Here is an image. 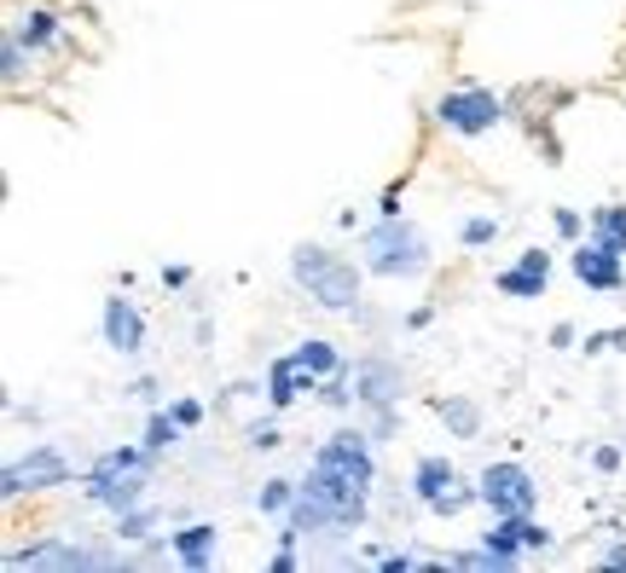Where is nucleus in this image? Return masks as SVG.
Masks as SVG:
<instances>
[{"mask_svg":"<svg viewBox=\"0 0 626 573\" xmlns=\"http://www.w3.org/2000/svg\"><path fill=\"white\" fill-rule=\"evenodd\" d=\"M192 284V267H163V290H186Z\"/></svg>","mask_w":626,"mask_h":573,"instance_id":"4c0bfd02","label":"nucleus"},{"mask_svg":"<svg viewBox=\"0 0 626 573\" xmlns=\"http://www.w3.org/2000/svg\"><path fill=\"white\" fill-rule=\"evenodd\" d=\"M180 435H186V423H180L174 412H151V423H146V446H151L157 458H163V452H174V446H180Z\"/></svg>","mask_w":626,"mask_h":573,"instance_id":"5701e85b","label":"nucleus"},{"mask_svg":"<svg viewBox=\"0 0 626 573\" xmlns=\"http://www.w3.org/2000/svg\"><path fill=\"white\" fill-rule=\"evenodd\" d=\"M592 238H603L610 250L626 255V209H621V203H603V209H592Z\"/></svg>","mask_w":626,"mask_h":573,"instance_id":"4be33fe9","label":"nucleus"},{"mask_svg":"<svg viewBox=\"0 0 626 573\" xmlns=\"http://www.w3.org/2000/svg\"><path fill=\"white\" fill-rule=\"evenodd\" d=\"M24 70H30V47L7 30V35H0V81H7V88H18V81H24Z\"/></svg>","mask_w":626,"mask_h":573,"instance_id":"393cba45","label":"nucleus"},{"mask_svg":"<svg viewBox=\"0 0 626 573\" xmlns=\"http://www.w3.org/2000/svg\"><path fill=\"white\" fill-rule=\"evenodd\" d=\"M12 573H35V568H53V573H105V568H134V557H123V539L116 545H82V539H42L30 550H12L7 557Z\"/></svg>","mask_w":626,"mask_h":573,"instance_id":"7ed1b4c3","label":"nucleus"},{"mask_svg":"<svg viewBox=\"0 0 626 573\" xmlns=\"http://www.w3.org/2000/svg\"><path fill=\"white\" fill-rule=\"evenodd\" d=\"M169 545H174L180 568L204 573V568L215 562V545H220V534H215V522H186L180 534H169Z\"/></svg>","mask_w":626,"mask_h":573,"instance_id":"dca6fc26","label":"nucleus"},{"mask_svg":"<svg viewBox=\"0 0 626 573\" xmlns=\"http://www.w3.org/2000/svg\"><path fill=\"white\" fill-rule=\"evenodd\" d=\"M615 347H626V331H592L585 336V354H615Z\"/></svg>","mask_w":626,"mask_h":573,"instance_id":"2f4dec72","label":"nucleus"},{"mask_svg":"<svg viewBox=\"0 0 626 573\" xmlns=\"http://www.w3.org/2000/svg\"><path fill=\"white\" fill-rule=\"evenodd\" d=\"M151 463H157V452L139 440V446H111V452H99L88 469H151Z\"/></svg>","mask_w":626,"mask_h":573,"instance_id":"b1692460","label":"nucleus"},{"mask_svg":"<svg viewBox=\"0 0 626 573\" xmlns=\"http://www.w3.org/2000/svg\"><path fill=\"white\" fill-rule=\"evenodd\" d=\"M476 481H481V504H488L493 516H534V504H539V481H534L516 458L488 463Z\"/></svg>","mask_w":626,"mask_h":573,"instance_id":"6e6552de","label":"nucleus"},{"mask_svg":"<svg viewBox=\"0 0 626 573\" xmlns=\"http://www.w3.org/2000/svg\"><path fill=\"white\" fill-rule=\"evenodd\" d=\"M504 116H511V105H504L499 93H488V88H453V93L435 99V128L441 134H458V139L493 134Z\"/></svg>","mask_w":626,"mask_h":573,"instance_id":"39448f33","label":"nucleus"},{"mask_svg":"<svg viewBox=\"0 0 626 573\" xmlns=\"http://www.w3.org/2000/svg\"><path fill=\"white\" fill-rule=\"evenodd\" d=\"M301 394H319V377H314L296 354L273 359V365H268V405H273V412H285V405H296Z\"/></svg>","mask_w":626,"mask_h":573,"instance_id":"2eb2a0df","label":"nucleus"},{"mask_svg":"<svg viewBox=\"0 0 626 573\" xmlns=\"http://www.w3.org/2000/svg\"><path fill=\"white\" fill-rule=\"evenodd\" d=\"M349 382H354L360 412H366V405H400V394H407V371H400V359H389V354H360L349 365Z\"/></svg>","mask_w":626,"mask_h":573,"instance_id":"1a4fd4ad","label":"nucleus"},{"mask_svg":"<svg viewBox=\"0 0 626 573\" xmlns=\"http://www.w3.org/2000/svg\"><path fill=\"white\" fill-rule=\"evenodd\" d=\"M412 498L435 516H458V509L481 504V481H464L453 458H418L412 463Z\"/></svg>","mask_w":626,"mask_h":573,"instance_id":"423d86ee","label":"nucleus"},{"mask_svg":"<svg viewBox=\"0 0 626 573\" xmlns=\"http://www.w3.org/2000/svg\"><path fill=\"white\" fill-rule=\"evenodd\" d=\"M157 522H163V509H157V504H139V509H123V516H116V534H111V539H123V545H146Z\"/></svg>","mask_w":626,"mask_h":573,"instance_id":"412c9836","label":"nucleus"},{"mask_svg":"<svg viewBox=\"0 0 626 573\" xmlns=\"http://www.w3.org/2000/svg\"><path fill=\"white\" fill-rule=\"evenodd\" d=\"M435 417L447 423L453 440H476V435H481V405L464 400V394H441V400H435Z\"/></svg>","mask_w":626,"mask_h":573,"instance_id":"a211bd4d","label":"nucleus"},{"mask_svg":"<svg viewBox=\"0 0 626 573\" xmlns=\"http://www.w3.org/2000/svg\"><path fill=\"white\" fill-rule=\"evenodd\" d=\"M481 545L499 557V568H516V557H522V516H493V527L481 534Z\"/></svg>","mask_w":626,"mask_h":573,"instance_id":"aec40b11","label":"nucleus"},{"mask_svg":"<svg viewBox=\"0 0 626 573\" xmlns=\"http://www.w3.org/2000/svg\"><path fill=\"white\" fill-rule=\"evenodd\" d=\"M268 568H273V573H296V568H301V557H296V545H278Z\"/></svg>","mask_w":626,"mask_h":573,"instance_id":"c9c22d12","label":"nucleus"},{"mask_svg":"<svg viewBox=\"0 0 626 573\" xmlns=\"http://www.w3.org/2000/svg\"><path fill=\"white\" fill-rule=\"evenodd\" d=\"M551 347H574V324H551Z\"/></svg>","mask_w":626,"mask_h":573,"instance_id":"a19ab883","label":"nucleus"},{"mask_svg":"<svg viewBox=\"0 0 626 573\" xmlns=\"http://www.w3.org/2000/svg\"><path fill=\"white\" fill-rule=\"evenodd\" d=\"M430 319H435V307H412V313H407V331H423Z\"/></svg>","mask_w":626,"mask_h":573,"instance_id":"ea45409f","label":"nucleus"},{"mask_svg":"<svg viewBox=\"0 0 626 573\" xmlns=\"http://www.w3.org/2000/svg\"><path fill=\"white\" fill-rule=\"evenodd\" d=\"M493 238H499V220H493V215H470V220L458 227V243H464V250H488Z\"/></svg>","mask_w":626,"mask_h":573,"instance_id":"bb28decb","label":"nucleus"},{"mask_svg":"<svg viewBox=\"0 0 626 573\" xmlns=\"http://www.w3.org/2000/svg\"><path fill=\"white\" fill-rule=\"evenodd\" d=\"M372 428H337L331 440H319V463H331V469H349L354 481H366L372 493H377V458H372Z\"/></svg>","mask_w":626,"mask_h":573,"instance_id":"9b49d317","label":"nucleus"},{"mask_svg":"<svg viewBox=\"0 0 626 573\" xmlns=\"http://www.w3.org/2000/svg\"><path fill=\"white\" fill-rule=\"evenodd\" d=\"M569 273L585 284V290H603V296L626 290V255H621V250H610L603 238L580 243V250L569 255Z\"/></svg>","mask_w":626,"mask_h":573,"instance_id":"f8f14e48","label":"nucleus"},{"mask_svg":"<svg viewBox=\"0 0 626 573\" xmlns=\"http://www.w3.org/2000/svg\"><path fill=\"white\" fill-rule=\"evenodd\" d=\"M603 568H626V545H610V550H603Z\"/></svg>","mask_w":626,"mask_h":573,"instance_id":"79ce46f5","label":"nucleus"},{"mask_svg":"<svg viewBox=\"0 0 626 573\" xmlns=\"http://www.w3.org/2000/svg\"><path fill=\"white\" fill-rule=\"evenodd\" d=\"M377 215H400V186H389V192L377 197Z\"/></svg>","mask_w":626,"mask_h":573,"instance_id":"58836bf2","label":"nucleus"},{"mask_svg":"<svg viewBox=\"0 0 626 573\" xmlns=\"http://www.w3.org/2000/svg\"><path fill=\"white\" fill-rule=\"evenodd\" d=\"M551 227H557L562 238H580V232H585V220H580L574 209H557V215H551Z\"/></svg>","mask_w":626,"mask_h":573,"instance_id":"f704fd0d","label":"nucleus"},{"mask_svg":"<svg viewBox=\"0 0 626 573\" xmlns=\"http://www.w3.org/2000/svg\"><path fill=\"white\" fill-rule=\"evenodd\" d=\"M296 359L308 365L319 382L337 377V371H349V359H342V354H337V342H326V336H301V342H296Z\"/></svg>","mask_w":626,"mask_h":573,"instance_id":"6ab92c4d","label":"nucleus"},{"mask_svg":"<svg viewBox=\"0 0 626 573\" xmlns=\"http://www.w3.org/2000/svg\"><path fill=\"white\" fill-rule=\"evenodd\" d=\"M545 284H551V255H545V250H522L516 267L493 273V290L499 296H516V301H539Z\"/></svg>","mask_w":626,"mask_h":573,"instance_id":"4468645a","label":"nucleus"},{"mask_svg":"<svg viewBox=\"0 0 626 573\" xmlns=\"http://www.w3.org/2000/svg\"><path fill=\"white\" fill-rule=\"evenodd\" d=\"M291 278L308 290L314 307H326V313H354L360 307V267L349 255L326 250V243H296L291 250Z\"/></svg>","mask_w":626,"mask_h":573,"instance_id":"f03ea898","label":"nucleus"},{"mask_svg":"<svg viewBox=\"0 0 626 573\" xmlns=\"http://www.w3.org/2000/svg\"><path fill=\"white\" fill-rule=\"evenodd\" d=\"M592 469H597V475H615V469H621V446H597Z\"/></svg>","mask_w":626,"mask_h":573,"instance_id":"72a5a7b5","label":"nucleus"},{"mask_svg":"<svg viewBox=\"0 0 626 573\" xmlns=\"http://www.w3.org/2000/svg\"><path fill=\"white\" fill-rule=\"evenodd\" d=\"M99 331H105V347H111V354L134 359L139 347H146V313H139L128 296H111L105 313H99Z\"/></svg>","mask_w":626,"mask_h":573,"instance_id":"ddd939ff","label":"nucleus"},{"mask_svg":"<svg viewBox=\"0 0 626 573\" xmlns=\"http://www.w3.org/2000/svg\"><path fill=\"white\" fill-rule=\"evenodd\" d=\"M128 400H146V405H151V400H157V377H134V382H128Z\"/></svg>","mask_w":626,"mask_h":573,"instance_id":"e433bc0d","label":"nucleus"},{"mask_svg":"<svg viewBox=\"0 0 626 573\" xmlns=\"http://www.w3.org/2000/svg\"><path fill=\"white\" fill-rule=\"evenodd\" d=\"M301 486L331 509V522H337V534H360L372 516V486L366 481H354L349 469H331V463H308V475H301Z\"/></svg>","mask_w":626,"mask_h":573,"instance_id":"20e7f679","label":"nucleus"},{"mask_svg":"<svg viewBox=\"0 0 626 573\" xmlns=\"http://www.w3.org/2000/svg\"><path fill=\"white\" fill-rule=\"evenodd\" d=\"M146 486H151V469H88L82 498L123 516V509H139V504H146Z\"/></svg>","mask_w":626,"mask_h":573,"instance_id":"9d476101","label":"nucleus"},{"mask_svg":"<svg viewBox=\"0 0 626 573\" xmlns=\"http://www.w3.org/2000/svg\"><path fill=\"white\" fill-rule=\"evenodd\" d=\"M244 440L255 446V452H278V446H285V435H278V423H250V428H244Z\"/></svg>","mask_w":626,"mask_h":573,"instance_id":"c756f323","label":"nucleus"},{"mask_svg":"<svg viewBox=\"0 0 626 573\" xmlns=\"http://www.w3.org/2000/svg\"><path fill=\"white\" fill-rule=\"evenodd\" d=\"M319 405H331V412H349V405H354V382H349V371H337V377L319 382Z\"/></svg>","mask_w":626,"mask_h":573,"instance_id":"cd10ccee","label":"nucleus"},{"mask_svg":"<svg viewBox=\"0 0 626 573\" xmlns=\"http://www.w3.org/2000/svg\"><path fill=\"white\" fill-rule=\"evenodd\" d=\"M522 550H551V527L534 522V516H522Z\"/></svg>","mask_w":626,"mask_h":573,"instance_id":"7c9ffc66","label":"nucleus"},{"mask_svg":"<svg viewBox=\"0 0 626 573\" xmlns=\"http://www.w3.org/2000/svg\"><path fill=\"white\" fill-rule=\"evenodd\" d=\"M296 493H301L296 481H285V475H273V481H261V493H255V504H261V516H285V509L296 504Z\"/></svg>","mask_w":626,"mask_h":573,"instance_id":"a878e982","label":"nucleus"},{"mask_svg":"<svg viewBox=\"0 0 626 573\" xmlns=\"http://www.w3.org/2000/svg\"><path fill=\"white\" fill-rule=\"evenodd\" d=\"M169 412H174L180 423H186V428H197V423H204V400H174Z\"/></svg>","mask_w":626,"mask_h":573,"instance_id":"473e14b6","label":"nucleus"},{"mask_svg":"<svg viewBox=\"0 0 626 573\" xmlns=\"http://www.w3.org/2000/svg\"><path fill=\"white\" fill-rule=\"evenodd\" d=\"M360 267L377 273V278H423L435 267V255H430V238L418 232V220L383 215L377 227L360 238Z\"/></svg>","mask_w":626,"mask_h":573,"instance_id":"f257e3e1","label":"nucleus"},{"mask_svg":"<svg viewBox=\"0 0 626 573\" xmlns=\"http://www.w3.org/2000/svg\"><path fill=\"white\" fill-rule=\"evenodd\" d=\"M12 35L24 41L30 53H47V47H58V41H65V24H58V12H53V7H30V12H18Z\"/></svg>","mask_w":626,"mask_h":573,"instance_id":"f3484780","label":"nucleus"},{"mask_svg":"<svg viewBox=\"0 0 626 573\" xmlns=\"http://www.w3.org/2000/svg\"><path fill=\"white\" fill-rule=\"evenodd\" d=\"M70 475H76V463L58 452L53 440H35L30 446V458H18V463H7L0 469V498H24V493H47V486H70Z\"/></svg>","mask_w":626,"mask_h":573,"instance_id":"0eeeda50","label":"nucleus"},{"mask_svg":"<svg viewBox=\"0 0 626 573\" xmlns=\"http://www.w3.org/2000/svg\"><path fill=\"white\" fill-rule=\"evenodd\" d=\"M366 428H372V440H395V428H400V405H366Z\"/></svg>","mask_w":626,"mask_h":573,"instance_id":"c85d7f7f","label":"nucleus"}]
</instances>
